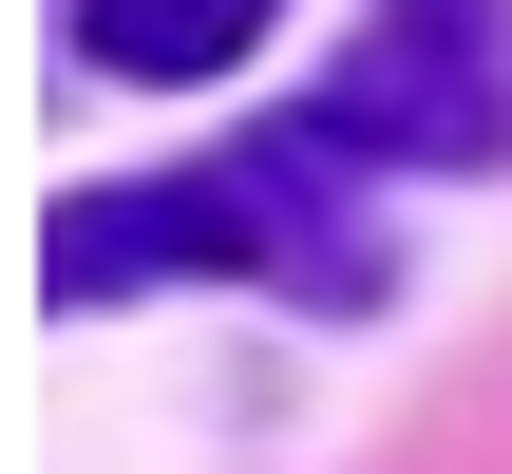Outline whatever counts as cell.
<instances>
[{"label":"cell","mask_w":512,"mask_h":474,"mask_svg":"<svg viewBox=\"0 0 512 474\" xmlns=\"http://www.w3.org/2000/svg\"><path fill=\"white\" fill-rule=\"evenodd\" d=\"M323 114L399 171H494L512 152V0H380V38L323 76Z\"/></svg>","instance_id":"obj_1"},{"label":"cell","mask_w":512,"mask_h":474,"mask_svg":"<svg viewBox=\"0 0 512 474\" xmlns=\"http://www.w3.org/2000/svg\"><path fill=\"white\" fill-rule=\"evenodd\" d=\"M247 38H266V0H76L95 76H228Z\"/></svg>","instance_id":"obj_2"}]
</instances>
